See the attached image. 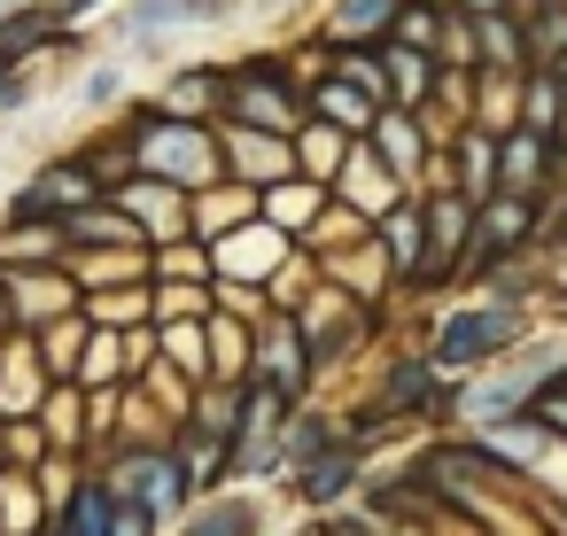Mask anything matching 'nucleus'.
<instances>
[{
    "label": "nucleus",
    "instance_id": "obj_29",
    "mask_svg": "<svg viewBox=\"0 0 567 536\" xmlns=\"http://www.w3.org/2000/svg\"><path fill=\"white\" fill-rule=\"evenodd\" d=\"M381 71H389V110H412V117H420V110L435 102V86H443V63L420 55V48H396V40L381 48Z\"/></svg>",
    "mask_w": 567,
    "mask_h": 536
},
{
    "label": "nucleus",
    "instance_id": "obj_27",
    "mask_svg": "<svg viewBox=\"0 0 567 536\" xmlns=\"http://www.w3.org/2000/svg\"><path fill=\"white\" fill-rule=\"evenodd\" d=\"M497 195H551V141L513 125L497 141Z\"/></svg>",
    "mask_w": 567,
    "mask_h": 536
},
{
    "label": "nucleus",
    "instance_id": "obj_15",
    "mask_svg": "<svg viewBox=\"0 0 567 536\" xmlns=\"http://www.w3.org/2000/svg\"><path fill=\"white\" fill-rule=\"evenodd\" d=\"M365 148L404 179V195H420L427 187V164H435V141H427V125L412 117V110H381L373 117V133H365Z\"/></svg>",
    "mask_w": 567,
    "mask_h": 536
},
{
    "label": "nucleus",
    "instance_id": "obj_50",
    "mask_svg": "<svg viewBox=\"0 0 567 536\" xmlns=\"http://www.w3.org/2000/svg\"><path fill=\"white\" fill-rule=\"evenodd\" d=\"M536 257H567V195H551V218H544V241H536Z\"/></svg>",
    "mask_w": 567,
    "mask_h": 536
},
{
    "label": "nucleus",
    "instance_id": "obj_12",
    "mask_svg": "<svg viewBox=\"0 0 567 536\" xmlns=\"http://www.w3.org/2000/svg\"><path fill=\"white\" fill-rule=\"evenodd\" d=\"M218 156H226V179H234V187H249V195H265V187L296 179V141L257 133V125H218Z\"/></svg>",
    "mask_w": 567,
    "mask_h": 536
},
{
    "label": "nucleus",
    "instance_id": "obj_48",
    "mask_svg": "<svg viewBox=\"0 0 567 536\" xmlns=\"http://www.w3.org/2000/svg\"><path fill=\"white\" fill-rule=\"evenodd\" d=\"M210 303H218V319H241V327H265L272 319V296L265 288H241V280H218Z\"/></svg>",
    "mask_w": 567,
    "mask_h": 536
},
{
    "label": "nucleus",
    "instance_id": "obj_30",
    "mask_svg": "<svg viewBox=\"0 0 567 536\" xmlns=\"http://www.w3.org/2000/svg\"><path fill=\"white\" fill-rule=\"evenodd\" d=\"M358 156V141L350 133H334V125H319V117H303L296 125V179H311V187H327L334 195V179H342V164Z\"/></svg>",
    "mask_w": 567,
    "mask_h": 536
},
{
    "label": "nucleus",
    "instance_id": "obj_16",
    "mask_svg": "<svg viewBox=\"0 0 567 536\" xmlns=\"http://www.w3.org/2000/svg\"><path fill=\"white\" fill-rule=\"evenodd\" d=\"M334 203H342L350 218L381 226V218H389L396 203H412V195H404V179H396V172H389V164L358 141V156H350V164H342V179H334Z\"/></svg>",
    "mask_w": 567,
    "mask_h": 536
},
{
    "label": "nucleus",
    "instance_id": "obj_21",
    "mask_svg": "<svg viewBox=\"0 0 567 536\" xmlns=\"http://www.w3.org/2000/svg\"><path fill=\"white\" fill-rule=\"evenodd\" d=\"M172 536H272V528H265V497L257 489H218V497H195Z\"/></svg>",
    "mask_w": 567,
    "mask_h": 536
},
{
    "label": "nucleus",
    "instance_id": "obj_10",
    "mask_svg": "<svg viewBox=\"0 0 567 536\" xmlns=\"http://www.w3.org/2000/svg\"><path fill=\"white\" fill-rule=\"evenodd\" d=\"M427 210V265H420V296H443L458 288V265H466V241H474V210L466 195H420Z\"/></svg>",
    "mask_w": 567,
    "mask_h": 536
},
{
    "label": "nucleus",
    "instance_id": "obj_9",
    "mask_svg": "<svg viewBox=\"0 0 567 536\" xmlns=\"http://www.w3.org/2000/svg\"><path fill=\"white\" fill-rule=\"evenodd\" d=\"M365 474H373V451L365 443H327L311 466H296L288 474V497L311 513V520H327V513H342V505H358V489H365Z\"/></svg>",
    "mask_w": 567,
    "mask_h": 536
},
{
    "label": "nucleus",
    "instance_id": "obj_34",
    "mask_svg": "<svg viewBox=\"0 0 567 536\" xmlns=\"http://www.w3.org/2000/svg\"><path fill=\"white\" fill-rule=\"evenodd\" d=\"M327 443H342V412H334V404H303V412L288 420V435H280V482H288L296 466H311Z\"/></svg>",
    "mask_w": 567,
    "mask_h": 536
},
{
    "label": "nucleus",
    "instance_id": "obj_46",
    "mask_svg": "<svg viewBox=\"0 0 567 536\" xmlns=\"http://www.w3.org/2000/svg\"><path fill=\"white\" fill-rule=\"evenodd\" d=\"M187 427H203V435H226L234 443V427H241V381H210L203 396H195V420Z\"/></svg>",
    "mask_w": 567,
    "mask_h": 536
},
{
    "label": "nucleus",
    "instance_id": "obj_55",
    "mask_svg": "<svg viewBox=\"0 0 567 536\" xmlns=\"http://www.w3.org/2000/svg\"><path fill=\"white\" fill-rule=\"evenodd\" d=\"M296 536H327V528H319V520H311V528H296Z\"/></svg>",
    "mask_w": 567,
    "mask_h": 536
},
{
    "label": "nucleus",
    "instance_id": "obj_19",
    "mask_svg": "<svg viewBox=\"0 0 567 536\" xmlns=\"http://www.w3.org/2000/svg\"><path fill=\"white\" fill-rule=\"evenodd\" d=\"M48 389H55V381H48L32 334H9V342H0V420H40Z\"/></svg>",
    "mask_w": 567,
    "mask_h": 536
},
{
    "label": "nucleus",
    "instance_id": "obj_39",
    "mask_svg": "<svg viewBox=\"0 0 567 536\" xmlns=\"http://www.w3.org/2000/svg\"><path fill=\"white\" fill-rule=\"evenodd\" d=\"M63 241H71V249H148L117 203H94V210H79V218L63 226ZM71 249H63V257H71Z\"/></svg>",
    "mask_w": 567,
    "mask_h": 536
},
{
    "label": "nucleus",
    "instance_id": "obj_56",
    "mask_svg": "<svg viewBox=\"0 0 567 536\" xmlns=\"http://www.w3.org/2000/svg\"><path fill=\"white\" fill-rule=\"evenodd\" d=\"M559 94H567V79H559Z\"/></svg>",
    "mask_w": 567,
    "mask_h": 536
},
{
    "label": "nucleus",
    "instance_id": "obj_4",
    "mask_svg": "<svg viewBox=\"0 0 567 536\" xmlns=\"http://www.w3.org/2000/svg\"><path fill=\"white\" fill-rule=\"evenodd\" d=\"M303 117H311V102H303V79H296L288 63L257 55V63H234V71H226V117H218V125H257V133L296 141Z\"/></svg>",
    "mask_w": 567,
    "mask_h": 536
},
{
    "label": "nucleus",
    "instance_id": "obj_32",
    "mask_svg": "<svg viewBox=\"0 0 567 536\" xmlns=\"http://www.w3.org/2000/svg\"><path fill=\"white\" fill-rule=\"evenodd\" d=\"M63 226L48 218H0V272H40V265H63Z\"/></svg>",
    "mask_w": 567,
    "mask_h": 536
},
{
    "label": "nucleus",
    "instance_id": "obj_57",
    "mask_svg": "<svg viewBox=\"0 0 567 536\" xmlns=\"http://www.w3.org/2000/svg\"><path fill=\"white\" fill-rule=\"evenodd\" d=\"M0 342H9V334H0Z\"/></svg>",
    "mask_w": 567,
    "mask_h": 536
},
{
    "label": "nucleus",
    "instance_id": "obj_6",
    "mask_svg": "<svg viewBox=\"0 0 567 536\" xmlns=\"http://www.w3.org/2000/svg\"><path fill=\"white\" fill-rule=\"evenodd\" d=\"M110 489L125 497V505H141L164 536L187 520V505H195V489H187V474H179V458H172V443H141V451H110Z\"/></svg>",
    "mask_w": 567,
    "mask_h": 536
},
{
    "label": "nucleus",
    "instance_id": "obj_5",
    "mask_svg": "<svg viewBox=\"0 0 567 536\" xmlns=\"http://www.w3.org/2000/svg\"><path fill=\"white\" fill-rule=\"evenodd\" d=\"M365 404H373L389 427H412V420H435V427H443V412H451V373H435V358H427L420 342H396V350L373 365Z\"/></svg>",
    "mask_w": 567,
    "mask_h": 536
},
{
    "label": "nucleus",
    "instance_id": "obj_47",
    "mask_svg": "<svg viewBox=\"0 0 567 536\" xmlns=\"http://www.w3.org/2000/svg\"><path fill=\"white\" fill-rule=\"evenodd\" d=\"M71 102H79L86 117H102V110H117V102H125V71H117V63H94V71H86V79L71 86Z\"/></svg>",
    "mask_w": 567,
    "mask_h": 536
},
{
    "label": "nucleus",
    "instance_id": "obj_33",
    "mask_svg": "<svg viewBox=\"0 0 567 536\" xmlns=\"http://www.w3.org/2000/svg\"><path fill=\"white\" fill-rule=\"evenodd\" d=\"M40 435H48L55 458H86V389H79V381H55V389H48Z\"/></svg>",
    "mask_w": 567,
    "mask_h": 536
},
{
    "label": "nucleus",
    "instance_id": "obj_23",
    "mask_svg": "<svg viewBox=\"0 0 567 536\" xmlns=\"http://www.w3.org/2000/svg\"><path fill=\"white\" fill-rule=\"evenodd\" d=\"M148 257L156 249H71L63 272H71L79 303H86V296H110V288H141L148 280Z\"/></svg>",
    "mask_w": 567,
    "mask_h": 536
},
{
    "label": "nucleus",
    "instance_id": "obj_44",
    "mask_svg": "<svg viewBox=\"0 0 567 536\" xmlns=\"http://www.w3.org/2000/svg\"><path fill=\"white\" fill-rule=\"evenodd\" d=\"M133 389H141V396H148V404H156V412H164L172 427H187V420H195V396H203V389H195L187 373H172L164 358H156V365H148V373H141Z\"/></svg>",
    "mask_w": 567,
    "mask_h": 536
},
{
    "label": "nucleus",
    "instance_id": "obj_28",
    "mask_svg": "<svg viewBox=\"0 0 567 536\" xmlns=\"http://www.w3.org/2000/svg\"><path fill=\"white\" fill-rule=\"evenodd\" d=\"M48 528H55V536H117V489H110V474L86 466L79 489H71V505H63Z\"/></svg>",
    "mask_w": 567,
    "mask_h": 536
},
{
    "label": "nucleus",
    "instance_id": "obj_37",
    "mask_svg": "<svg viewBox=\"0 0 567 536\" xmlns=\"http://www.w3.org/2000/svg\"><path fill=\"white\" fill-rule=\"evenodd\" d=\"M148 280H164V288H218V257H210V241H164L156 257H148Z\"/></svg>",
    "mask_w": 567,
    "mask_h": 536
},
{
    "label": "nucleus",
    "instance_id": "obj_35",
    "mask_svg": "<svg viewBox=\"0 0 567 536\" xmlns=\"http://www.w3.org/2000/svg\"><path fill=\"white\" fill-rule=\"evenodd\" d=\"M156 358H164L172 373H187L195 389H210V319H172V327H156Z\"/></svg>",
    "mask_w": 567,
    "mask_h": 536
},
{
    "label": "nucleus",
    "instance_id": "obj_38",
    "mask_svg": "<svg viewBox=\"0 0 567 536\" xmlns=\"http://www.w3.org/2000/svg\"><path fill=\"white\" fill-rule=\"evenodd\" d=\"M86 334H94V319H86V303H79L71 319H55V327H40V334H32V350H40V365H48V381H79V358H86Z\"/></svg>",
    "mask_w": 567,
    "mask_h": 536
},
{
    "label": "nucleus",
    "instance_id": "obj_51",
    "mask_svg": "<svg viewBox=\"0 0 567 536\" xmlns=\"http://www.w3.org/2000/svg\"><path fill=\"white\" fill-rule=\"evenodd\" d=\"M544 303H551V319H567V257L551 265V288H544Z\"/></svg>",
    "mask_w": 567,
    "mask_h": 536
},
{
    "label": "nucleus",
    "instance_id": "obj_3",
    "mask_svg": "<svg viewBox=\"0 0 567 536\" xmlns=\"http://www.w3.org/2000/svg\"><path fill=\"white\" fill-rule=\"evenodd\" d=\"M288 319H296V334H303V350H311L319 381H327V373H342L350 358H365V350L389 334V311L358 303V296H350V288H334V280H319V288L303 296V311H288Z\"/></svg>",
    "mask_w": 567,
    "mask_h": 536
},
{
    "label": "nucleus",
    "instance_id": "obj_41",
    "mask_svg": "<svg viewBox=\"0 0 567 536\" xmlns=\"http://www.w3.org/2000/svg\"><path fill=\"white\" fill-rule=\"evenodd\" d=\"M86 319H94V327H110V334H125V327H156V288L141 280V288H110V296H86Z\"/></svg>",
    "mask_w": 567,
    "mask_h": 536
},
{
    "label": "nucleus",
    "instance_id": "obj_20",
    "mask_svg": "<svg viewBox=\"0 0 567 536\" xmlns=\"http://www.w3.org/2000/svg\"><path fill=\"white\" fill-rule=\"evenodd\" d=\"M63 40H71V17H63V9H48V0H32V9H9V17H0V79L24 71L40 48H63Z\"/></svg>",
    "mask_w": 567,
    "mask_h": 536
},
{
    "label": "nucleus",
    "instance_id": "obj_24",
    "mask_svg": "<svg viewBox=\"0 0 567 536\" xmlns=\"http://www.w3.org/2000/svg\"><path fill=\"white\" fill-rule=\"evenodd\" d=\"M396 17H404V0H334L319 32H327V48H389Z\"/></svg>",
    "mask_w": 567,
    "mask_h": 536
},
{
    "label": "nucleus",
    "instance_id": "obj_43",
    "mask_svg": "<svg viewBox=\"0 0 567 536\" xmlns=\"http://www.w3.org/2000/svg\"><path fill=\"white\" fill-rule=\"evenodd\" d=\"M79 164L102 179V195H117V187L141 172V156H133V133H94V141L79 148Z\"/></svg>",
    "mask_w": 567,
    "mask_h": 536
},
{
    "label": "nucleus",
    "instance_id": "obj_13",
    "mask_svg": "<svg viewBox=\"0 0 567 536\" xmlns=\"http://www.w3.org/2000/svg\"><path fill=\"white\" fill-rule=\"evenodd\" d=\"M226 9H234V0H125V17H117V48L148 55V48H164L172 32H203V24H218Z\"/></svg>",
    "mask_w": 567,
    "mask_h": 536
},
{
    "label": "nucleus",
    "instance_id": "obj_8",
    "mask_svg": "<svg viewBox=\"0 0 567 536\" xmlns=\"http://www.w3.org/2000/svg\"><path fill=\"white\" fill-rule=\"evenodd\" d=\"M249 381H257V389H272V396H288L296 412H303V404H319V365H311V350H303V334H296V319H288V311H272V319L257 327Z\"/></svg>",
    "mask_w": 567,
    "mask_h": 536
},
{
    "label": "nucleus",
    "instance_id": "obj_18",
    "mask_svg": "<svg viewBox=\"0 0 567 536\" xmlns=\"http://www.w3.org/2000/svg\"><path fill=\"white\" fill-rule=\"evenodd\" d=\"M210 257H218V280L265 288V280H272V272H280V265L296 257V241H288V234H272L265 218H249V226H241V234H226V241H218Z\"/></svg>",
    "mask_w": 567,
    "mask_h": 536
},
{
    "label": "nucleus",
    "instance_id": "obj_42",
    "mask_svg": "<svg viewBox=\"0 0 567 536\" xmlns=\"http://www.w3.org/2000/svg\"><path fill=\"white\" fill-rule=\"evenodd\" d=\"M249 358H257V327L210 311V381H249Z\"/></svg>",
    "mask_w": 567,
    "mask_h": 536
},
{
    "label": "nucleus",
    "instance_id": "obj_25",
    "mask_svg": "<svg viewBox=\"0 0 567 536\" xmlns=\"http://www.w3.org/2000/svg\"><path fill=\"white\" fill-rule=\"evenodd\" d=\"M172 458H179V474H187V489H195V497L234 489V443H226V435L179 427V435H172Z\"/></svg>",
    "mask_w": 567,
    "mask_h": 536
},
{
    "label": "nucleus",
    "instance_id": "obj_36",
    "mask_svg": "<svg viewBox=\"0 0 567 536\" xmlns=\"http://www.w3.org/2000/svg\"><path fill=\"white\" fill-rule=\"evenodd\" d=\"M249 218H257V195H249V187H234V179H226V187H210V195H195V241H210V249H218L226 234H241Z\"/></svg>",
    "mask_w": 567,
    "mask_h": 536
},
{
    "label": "nucleus",
    "instance_id": "obj_53",
    "mask_svg": "<svg viewBox=\"0 0 567 536\" xmlns=\"http://www.w3.org/2000/svg\"><path fill=\"white\" fill-rule=\"evenodd\" d=\"M0 474H9V420H0Z\"/></svg>",
    "mask_w": 567,
    "mask_h": 536
},
{
    "label": "nucleus",
    "instance_id": "obj_1",
    "mask_svg": "<svg viewBox=\"0 0 567 536\" xmlns=\"http://www.w3.org/2000/svg\"><path fill=\"white\" fill-rule=\"evenodd\" d=\"M528 334H536V319H528V311L489 303V296H466V303H443V311L420 327V350L435 358V373L474 381V373H489L505 350H520Z\"/></svg>",
    "mask_w": 567,
    "mask_h": 536
},
{
    "label": "nucleus",
    "instance_id": "obj_49",
    "mask_svg": "<svg viewBox=\"0 0 567 536\" xmlns=\"http://www.w3.org/2000/svg\"><path fill=\"white\" fill-rule=\"evenodd\" d=\"M156 288V327H172V319H210L218 303H210V288H164V280H148Z\"/></svg>",
    "mask_w": 567,
    "mask_h": 536
},
{
    "label": "nucleus",
    "instance_id": "obj_26",
    "mask_svg": "<svg viewBox=\"0 0 567 536\" xmlns=\"http://www.w3.org/2000/svg\"><path fill=\"white\" fill-rule=\"evenodd\" d=\"M303 102H311L319 125H334V133H350V141H365L373 117H381V102H365V94H358L350 79H334V71H319V79L303 86Z\"/></svg>",
    "mask_w": 567,
    "mask_h": 536
},
{
    "label": "nucleus",
    "instance_id": "obj_52",
    "mask_svg": "<svg viewBox=\"0 0 567 536\" xmlns=\"http://www.w3.org/2000/svg\"><path fill=\"white\" fill-rule=\"evenodd\" d=\"M412 9H427V17H458V0H412Z\"/></svg>",
    "mask_w": 567,
    "mask_h": 536
},
{
    "label": "nucleus",
    "instance_id": "obj_31",
    "mask_svg": "<svg viewBox=\"0 0 567 536\" xmlns=\"http://www.w3.org/2000/svg\"><path fill=\"white\" fill-rule=\"evenodd\" d=\"M451 187L466 203H489L497 195V133H482V125H458L451 133Z\"/></svg>",
    "mask_w": 567,
    "mask_h": 536
},
{
    "label": "nucleus",
    "instance_id": "obj_45",
    "mask_svg": "<svg viewBox=\"0 0 567 536\" xmlns=\"http://www.w3.org/2000/svg\"><path fill=\"white\" fill-rule=\"evenodd\" d=\"M133 373H125V334H110V327H94L86 334V358H79V389H125Z\"/></svg>",
    "mask_w": 567,
    "mask_h": 536
},
{
    "label": "nucleus",
    "instance_id": "obj_54",
    "mask_svg": "<svg viewBox=\"0 0 567 536\" xmlns=\"http://www.w3.org/2000/svg\"><path fill=\"white\" fill-rule=\"evenodd\" d=\"M0 334H9V280H0Z\"/></svg>",
    "mask_w": 567,
    "mask_h": 536
},
{
    "label": "nucleus",
    "instance_id": "obj_40",
    "mask_svg": "<svg viewBox=\"0 0 567 536\" xmlns=\"http://www.w3.org/2000/svg\"><path fill=\"white\" fill-rule=\"evenodd\" d=\"M48 497L32 474H0V536H48Z\"/></svg>",
    "mask_w": 567,
    "mask_h": 536
},
{
    "label": "nucleus",
    "instance_id": "obj_2",
    "mask_svg": "<svg viewBox=\"0 0 567 536\" xmlns=\"http://www.w3.org/2000/svg\"><path fill=\"white\" fill-rule=\"evenodd\" d=\"M125 133H133V156L148 179L179 187V195H210L226 187V156H218V125H187V117H164L156 102L125 110Z\"/></svg>",
    "mask_w": 567,
    "mask_h": 536
},
{
    "label": "nucleus",
    "instance_id": "obj_7",
    "mask_svg": "<svg viewBox=\"0 0 567 536\" xmlns=\"http://www.w3.org/2000/svg\"><path fill=\"white\" fill-rule=\"evenodd\" d=\"M94 203H110L102 179L79 164V148H63V156H48V164L9 195V210H0V218H48V226H71V218L94 210Z\"/></svg>",
    "mask_w": 567,
    "mask_h": 536
},
{
    "label": "nucleus",
    "instance_id": "obj_14",
    "mask_svg": "<svg viewBox=\"0 0 567 536\" xmlns=\"http://www.w3.org/2000/svg\"><path fill=\"white\" fill-rule=\"evenodd\" d=\"M9 280V334H40V327H55V319H71L79 311V288H71V272L63 265H40V272H0Z\"/></svg>",
    "mask_w": 567,
    "mask_h": 536
},
{
    "label": "nucleus",
    "instance_id": "obj_11",
    "mask_svg": "<svg viewBox=\"0 0 567 536\" xmlns=\"http://www.w3.org/2000/svg\"><path fill=\"white\" fill-rule=\"evenodd\" d=\"M110 203L133 218V234H141L148 249H164V241H187V234H195V195H179V187H164V179H148V172H133Z\"/></svg>",
    "mask_w": 567,
    "mask_h": 536
},
{
    "label": "nucleus",
    "instance_id": "obj_22",
    "mask_svg": "<svg viewBox=\"0 0 567 536\" xmlns=\"http://www.w3.org/2000/svg\"><path fill=\"white\" fill-rule=\"evenodd\" d=\"M327 203H334L327 187H311V179H280V187H265V195H257V218H265L272 234H288V241L303 249V241L319 234V218H327Z\"/></svg>",
    "mask_w": 567,
    "mask_h": 536
},
{
    "label": "nucleus",
    "instance_id": "obj_17",
    "mask_svg": "<svg viewBox=\"0 0 567 536\" xmlns=\"http://www.w3.org/2000/svg\"><path fill=\"white\" fill-rule=\"evenodd\" d=\"M373 249H381V265H389L396 296H420V265H427V210H420V195H412V203H396V210L373 226Z\"/></svg>",
    "mask_w": 567,
    "mask_h": 536
}]
</instances>
